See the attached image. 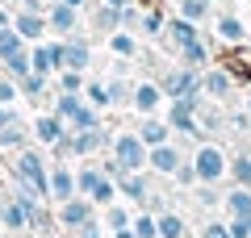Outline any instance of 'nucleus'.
I'll return each instance as SVG.
<instances>
[{
  "instance_id": "obj_44",
  "label": "nucleus",
  "mask_w": 251,
  "mask_h": 238,
  "mask_svg": "<svg viewBox=\"0 0 251 238\" xmlns=\"http://www.w3.org/2000/svg\"><path fill=\"white\" fill-rule=\"evenodd\" d=\"M172 180H176L180 188H197V171H193V163H188V159H184V163H180V167H176V176H172Z\"/></svg>"
},
{
  "instance_id": "obj_33",
  "label": "nucleus",
  "mask_w": 251,
  "mask_h": 238,
  "mask_svg": "<svg viewBox=\"0 0 251 238\" xmlns=\"http://www.w3.org/2000/svg\"><path fill=\"white\" fill-rule=\"evenodd\" d=\"M84 100H88L92 109H100V113H109V84L105 79H88V84H84Z\"/></svg>"
},
{
  "instance_id": "obj_16",
  "label": "nucleus",
  "mask_w": 251,
  "mask_h": 238,
  "mask_svg": "<svg viewBox=\"0 0 251 238\" xmlns=\"http://www.w3.org/2000/svg\"><path fill=\"white\" fill-rule=\"evenodd\" d=\"M13 29H17L29 46L46 42V34H50V29H46V13H25V9H13Z\"/></svg>"
},
{
  "instance_id": "obj_18",
  "label": "nucleus",
  "mask_w": 251,
  "mask_h": 238,
  "mask_svg": "<svg viewBox=\"0 0 251 238\" xmlns=\"http://www.w3.org/2000/svg\"><path fill=\"white\" fill-rule=\"evenodd\" d=\"M214 38L222 46H243V42H247V25H243L234 13H218V17H214Z\"/></svg>"
},
{
  "instance_id": "obj_50",
  "label": "nucleus",
  "mask_w": 251,
  "mask_h": 238,
  "mask_svg": "<svg viewBox=\"0 0 251 238\" xmlns=\"http://www.w3.org/2000/svg\"><path fill=\"white\" fill-rule=\"evenodd\" d=\"M63 4H72V9H80V13H84V9L92 4V0H63Z\"/></svg>"
},
{
  "instance_id": "obj_12",
  "label": "nucleus",
  "mask_w": 251,
  "mask_h": 238,
  "mask_svg": "<svg viewBox=\"0 0 251 238\" xmlns=\"http://www.w3.org/2000/svg\"><path fill=\"white\" fill-rule=\"evenodd\" d=\"M63 67H72V71H88L92 67V38L88 34L63 38Z\"/></svg>"
},
{
  "instance_id": "obj_9",
  "label": "nucleus",
  "mask_w": 251,
  "mask_h": 238,
  "mask_svg": "<svg viewBox=\"0 0 251 238\" xmlns=\"http://www.w3.org/2000/svg\"><path fill=\"white\" fill-rule=\"evenodd\" d=\"M180 163H184V155H180L176 142H163V146H151V150H147V171H155V176H163V180L176 176Z\"/></svg>"
},
{
  "instance_id": "obj_42",
  "label": "nucleus",
  "mask_w": 251,
  "mask_h": 238,
  "mask_svg": "<svg viewBox=\"0 0 251 238\" xmlns=\"http://www.w3.org/2000/svg\"><path fill=\"white\" fill-rule=\"evenodd\" d=\"M17 100H21V88H17V79L0 71V105H17Z\"/></svg>"
},
{
  "instance_id": "obj_38",
  "label": "nucleus",
  "mask_w": 251,
  "mask_h": 238,
  "mask_svg": "<svg viewBox=\"0 0 251 238\" xmlns=\"http://www.w3.org/2000/svg\"><path fill=\"white\" fill-rule=\"evenodd\" d=\"M88 201L92 205H97V209H105V205H113V201H122V192H117V180H100V184H97V192H92L88 196Z\"/></svg>"
},
{
  "instance_id": "obj_23",
  "label": "nucleus",
  "mask_w": 251,
  "mask_h": 238,
  "mask_svg": "<svg viewBox=\"0 0 251 238\" xmlns=\"http://www.w3.org/2000/svg\"><path fill=\"white\" fill-rule=\"evenodd\" d=\"M105 46H109V54H117V59H138V54H143V42H138V34H130V29L109 34Z\"/></svg>"
},
{
  "instance_id": "obj_4",
  "label": "nucleus",
  "mask_w": 251,
  "mask_h": 238,
  "mask_svg": "<svg viewBox=\"0 0 251 238\" xmlns=\"http://www.w3.org/2000/svg\"><path fill=\"white\" fill-rule=\"evenodd\" d=\"M159 88H163V96H168V100L197 96V92H201V71L197 67H184V63H172V67L159 75Z\"/></svg>"
},
{
  "instance_id": "obj_59",
  "label": "nucleus",
  "mask_w": 251,
  "mask_h": 238,
  "mask_svg": "<svg viewBox=\"0 0 251 238\" xmlns=\"http://www.w3.org/2000/svg\"><path fill=\"white\" fill-rule=\"evenodd\" d=\"M247 88H251V84H247Z\"/></svg>"
},
{
  "instance_id": "obj_20",
  "label": "nucleus",
  "mask_w": 251,
  "mask_h": 238,
  "mask_svg": "<svg viewBox=\"0 0 251 238\" xmlns=\"http://www.w3.org/2000/svg\"><path fill=\"white\" fill-rule=\"evenodd\" d=\"M138 138L147 142V150H151V146H163V142H172V125L163 121L159 113H151V117L138 121Z\"/></svg>"
},
{
  "instance_id": "obj_19",
  "label": "nucleus",
  "mask_w": 251,
  "mask_h": 238,
  "mask_svg": "<svg viewBox=\"0 0 251 238\" xmlns=\"http://www.w3.org/2000/svg\"><path fill=\"white\" fill-rule=\"evenodd\" d=\"M29 142H34V130H25V121H21V117L0 130V150H4V155H17V150H25Z\"/></svg>"
},
{
  "instance_id": "obj_37",
  "label": "nucleus",
  "mask_w": 251,
  "mask_h": 238,
  "mask_svg": "<svg viewBox=\"0 0 251 238\" xmlns=\"http://www.w3.org/2000/svg\"><path fill=\"white\" fill-rule=\"evenodd\" d=\"M29 71H34V63H29V46H25V50H17V54H9V59H4V75L21 79V75H29Z\"/></svg>"
},
{
  "instance_id": "obj_46",
  "label": "nucleus",
  "mask_w": 251,
  "mask_h": 238,
  "mask_svg": "<svg viewBox=\"0 0 251 238\" xmlns=\"http://www.w3.org/2000/svg\"><path fill=\"white\" fill-rule=\"evenodd\" d=\"M197 238H230V230H226V221H205V230Z\"/></svg>"
},
{
  "instance_id": "obj_5",
  "label": "nucleus",
  "mask_w": 251,
  "mask_h": 238,
  "mask_svg": "<svg viewBox=\"0 0 251 238\" xmlns=\"http://www.w3.org/2000/svg\"><path fill=\"white\" fill-rule=\"evenodd\" d=\"M84 13L72 9V4H63V0H54V4H46V29H50V38H72V34H84Z\"/></svg>"
},
{
  "instance_id": "obj_2",
  "label": "nucleus",
  "mask_w": 251,
  "mask_h": 238,
  "mask_svg": "<svg viewBox=\"0 0 251 238\" xmlns=\"http://www.w3.org/2000/svg\"><path fill=\"white\" fill-rule=\"evenodd\" d=\"M193 171H197V184H222L226 180V171H230V155H226L218 142H209V138H201L197 146H193Z\"/></svg>"
},
{
  "instance_id": "obj_25",
  "label": "nucleus",
  "mask_w": 251,
  "mask_h": 238,
  "mask_svg": "<svg viewBox=\"0 0 251 238\" xmlns=\"http://www.w3.org/2000/svg\"><path fill=\"white\" fill-rule=\"evenodd\" d=\"M100 180H105L100 163H88V159H80V167H75V192H80V196H92Z\"/></svg>"
},
{
  "instance_id": "obj_17",
  "label": "nucleus",
  "mask_w": 251,
  "mask_h": 238,
  "mask_svg": "<svg viewBox=\"0 0 251 238\" xmlns=\"http://www.w3.org/2000/svg\"><path fill=\"white\" fill-rule=\"evenodd\" d=\"M117 192H122L130 205L143 209V205L151 201V176H147V171H126V176L117 180Z\"/></svg>"
},
{
  "instance_id": "obj_45",
  "label": "nucleus",
  "mask_w": 251,
  "mask_h": 238,
  "mask_svg": "<svg viewBox=\"0 0 251 238\" xmlns=\"http://www.w3.org/2000/svg\"><path fill=\"white\" fill-rule=\"evenodd\" d=\"M230 238H251V217H226Z\"/></svg>"
},
{
  "instance_id": "obj_30",
  "label": "nucleus",
  "mask_w": 251,
  "mask_h": 238,
  "mask_svg": "<svg viewBox=\"0 0 251 238\" xmlns=\"http://www.w3.org/2000/svg\"><path fill=\"white\" fill-rule=\"evenodd\" d=\"M100 221H105V230L113 234V230H126V226H130V221H134V213L126 209L122 201H113V205H105V209H100Z\"/></svg>"
},
{
  "instance_id": "obj_21",
  "label": "nucleus",
  "mask_w": 251,
  "mask_h": 238,
  "mask_svg": "<svg viewBox=\"0 0 251 238\" xmlns=\"http://www.w3.org/2000/svg\"><path fill=\"white\" fill-rule=\"evenodd\" d=\"M176 63H184V67H197V71H205L209 63H214V54H209V42L205 38H197V42H188V46H180L176 54H172Z\"/></svg>"
},
{
  "instance_id": "obj_58",
  "label": "nucleus",
  "mask_w": 251,
  "mask_h": 238,
  "mask_svg": "<svg viewBox=\"0 0 251 238\" xmlns=\"http://www.w3.org/2000/svg\"><path fill=\"white\" fill-rule=\"evenodd\" d=\"M46 4H54V0H46Z\"/></svg>"
},
{
  "instance_id": "obj_52",
  "label": "nucleus",
  "mask_w": 251,
  "mask_h": 238,
  "mask_svg": "<svg viewBox=\"0 0 251 238\" xmlns=\"http://www.w3.org/2000/svg\"><path fill=\"white\" fill-rule=\"evenodd\" d=\"M50 238H75V234H72V230H59V234H50Z\"/></svg>"
},
{
  "instance_id": "obj_24",
  "label": "nucleus",
  "mask_w": 251,
  "mask_h": 238,
  "mask_svg": "<svg viewBox=\"0 0 251 238\" xmlns=\"http://www.w3.org/2000/svg\"><path fill=\"white\" fill-rule=\"evenodd\" d=\"M50 84H54V79L38 75V71L21 75V79H17V88H21V100H42V96H54V88H50Z\"/></svg>"
},
{
  "instance_id": "obj_10",
  "label": "nucleus",
  "mask_w": 251,
  "mask_h": 238,
  "mask_svg": "<svg viewBox=\"0 0 251 238\" xmlns=\"http://www.w3.org/2000/svg\"><path fill=\"white\" fill-rule=\"evenodd\" d=\"M163 88H159V79H134V100H130V109H134L138 117H151V113H159V105H163Z\"/></svg>"
},
{
  "instance_id": "obj_22",
  "label": "nucleus",
  "mask_w": 251,
  "mask_h": 238,
  "mask_svg": "<svg viewBox=\"0 0 251 238\" xmlns=\"http://www.w3.org/2000/svg\"><path fill=\"white\" fill-rule=\"evenodd\" d=\"M222 209H226V217H251V188L230 184L222 192Z\"/></svg>"
},
{
  "instance_id": "obj_57",
  "label": "nucleus",
  "mask_w": 251,
  "mask_h": 238,
  "mask_svg": "<svg viewBox=\"0 0 251 238\" xmlns=\"http://www.w3.org/2000/svg\"><path fill=\"white\" fill-rule=\"evenodd\" d=\"M0 71H4V63H0Z\"/></svg>"
},
{
  "instance_id": "obj_47",
  "label": "nucleus",
  "mask_w": 251,
  "mask_h": 238,
  "mask_svg": "<svg viewBox=\"0 0 251 238\" xmlns=\"http://www.w3.org/2000/svg\"><path fill=\"white\" fill-rule=\"evenodd\" d=\"M100 171H105V176H109V180H122V176H126V167H122V163H117V159H113V155H109V159H105V163H100Z\"/></svg>"
},
{
  "instance_id": "obj_36",
  "label": "nucleus",
  "mask_w": 251,
  "mask_h": 238,
  "mask_svg": "<svg viewBox=\"0 0 251 238\" xmlns=\"http://www.w3.org/2000/svg\"><path fill=\"white\" fill-rule=\"evenodd\" d=\"M25 38H21L17 34V29H13V25H4V29H0V63H4V59H9V54H17V50H25Z\"/></svg>"
},
{
  "instance_id": "obj_54",
  "label": "nucleus",
  "mask_w": 251,
  "mask_h": 238,
  "mask_svg": "<svg viewBox=\"0 0 251 238\" xmlns=\"http://www.w3.org/2000/svg\"><path fill=\"white\" fill-rule=\"evenodd\" d=\"M243 109H247V121H251V100H247V105H243Z\"/></svg>"
},
{
  "instance_id": "obj_35",
  "label": "nucleus",
  "mask_w": 251,
  "mask_h": 238,
  "mask_svg": "<svg viewBox=\"0 0 251 238\" xmlns=\"http://www.w3.org/2000/svg\"><path fill=\"white\" fill-rule=\"evenodd\" d=\"M226 180H230V184L251 188V155H234V159H230V171H226Z\"/></svg>"
},
{
  "instance_id": "obj_55",
  "label": "nucleus",
  "mask_w": 251,
  "mask_h": 238,
  "mask_svg": "<svg viewBox=\"0 0 251 238\" xmlns=\"http://www.w3.org/2000/svg\"><path fill=\"white\" fill-rule=\"evenodd\" d=\"M209 4H226V0H209Z\"/></svg>"
},
{
  "instance_id": "obj_14",
  "label": "nucleus",
  "mask_w": 251,
  "mask_h": 238,
  "mask_svg": "<svg viewBox=\"0 0 251 238\" xmlns=\"http://www.w3.org/2000/svg\"><path fill=\"white\" fill-rule=\"evenodd\" d=\"M29 130H34V142H38V146H46V150H50L54 142H59L63 134H67V121H63V117L54 113V109H46V113H38V117H34V125H29Z\"/></svg>"
},
{
  "instance_id": "obj_53",
  "label": "nucleus",
  "mask_w": 251,
  "mask_h": 238,
  "mask_svg": "<svg viewBox=\"0 0 251 238\" xmlns=\"http://www.w3.org/2000/svg\"><path fill=\"white\" fill-rule=\"evenodd\" d=\"M4 205H9V196H4V192H0V217H4Z\"/></svg>"
},
{
  "instance_id": "obj_29",
  "label": "nucleus",
  "mask_w": 251,
  "mask_h": 238,
  "mask_svg": "<svg viewBox=\"0 0 251 238\" xmlns=\"http://www.w3.org/2000/svg\"><path fill=\"white\" fill-rule=\"evenodd\" d=\"M97 125H105V113H100V109H92L88 100H80V109L72 113L67 130H97Z\"/></svg>"
},
{
  "instance_id": "obj_28",
  "label": "nucleus",
  "mask_w": 251,
  "mask_h": 238,
  "mask_svg": "<svg viewBox=\"0 0 251 238\" xmlns=\"http://www.w3.org/2000/svg\"><path fill=\"white\" fill-rule=\"evenodd\" d=\"M155 221H159V238H193V234H188V221L180 217L176 209H163Z\"/></svg>"
},
{
  "instance_id": "obj_27",
  "label": "nucleus",
  "mask_w": 251,
  "mask_h": 238,
  "mask_svg": "<svg viewBox=\"0 0 251 238\" xmlns=\"http://www.w3.org/2000/svg\"><path fill=\"white\" fill-rule=\"evenodd\" d=\"M109 109H130V100H134V79L126 75H109Z\"/></svg>"
},
{
  "instance_id": "obj_15",
  "label": "nucleus",
  "mask_w": 251,
  "mask_h": 238,
  "mask_svg": "<svg viewBox=\"0 0 251 238\" xmlns=\"http://www.w3.org/2000/svg\"><path fill=\"white\" fill-rule=\"evenodd\" d=\"M72 196H75V167L50 159V205H63V201H72Z\"/></svg>"
},
{
  "instance_id": "obj_8",
  "label": "nucleus",
  "mask_w": 251,
  "mask_h": 238,
  "mask_svg": "<svg viewBox=\"0 0 251 238\" xmlns=\"http://www.w3.org/2000/svg\"><path fill=\"white\" fill-rule=\"evenodd\" d=\"M234 88H239V79L230 75L226 63H209V67L201 71V92H205L209 100H230Z\"/></svg>"
},
{
  "instance_id": "obj_11",
  "label": "nucleus",
  "mask_w": 251,
  "mask_h": 238,
  "mask_svg": "<svg viewBox=\"0 0 251 238\" xmlns=\"http://www.w3.org/2000/svg\"><path fill=\"white\" fill-rule=\"evenodd\" d=\"M84 13H88V25H92V34H97V38H109V34L122 29V9L105 4V0H92Z\"/></svg>"
},
{
  "instance_id": "obj_6",
  "label": "nucleus",
  "mask_w": 251,
  "mask_h": 238,
  "mask_svg": "<svg viewBox=\"0 0 251 238\" xmlns=\"http://www.w3.org/2000/svg\"><path fill=\"white\" fill-rule=\"evenodd\" d=\"M92 217H100V209L88 201V196H80V192H75L72 201L54 205V221H59V230H80L84 221H92Z\"/></svg>"
},
{
  "instance_id": "obj_32",
  "label": "nucleus",
  "mask_w": 251,
  "mask_h": 238,
  "mask_svg": "<svg viewBox=\"0 0 251 238\" xmlns=\"http://www.w3.org/2000/svg\"><path fill=\"white\" fill-rule=\"evenodd\" d=\"M84 84H88V71H72V67H63L59 75H54V92H84Z\"/></svg>"
},
{
  "instance_id": "obj_26",
  "label": "nucleus",
  "mask_w": 251,
  "mask_h": 238,
  "mask_svg": "<svg viewBox=\"0 0 251 238\" xmlns=\"http://www.w3.org/2000/svg\"><path fill=\"white\" fill-rule=\"evenodd\" d=\"M0 226L9 230V234H29V213H25V205H21L17 196H9V205H4V217H0Z\"/></svg>"
},
{
  "instance_id": "obj_49",
  "label": "nucleus",
  "mask_w": 251,
  "mask_h": 238,
  "mask_svg": "<svg viewBox=\"0 0 251 238\" xmlns=\"http://www.w3.org/2000/svg\"><path fill=\"white\" fill-rule=\"evenodd\" d=\"M109 238H138V234H134V230H130V226H126V230H113V234H109Z\"/></svg>"
},
{
  "instance_id": "obj_39",
  "label": "nucleus",
  "mask_w": 251,
  "mask_h": 238,
  "mask_svg": "<svg viewBox=\"0 0 251 238\" xmlns=\"http://www.w3.org/2000/svg\"><path fill=\"white\" fill-rule=\"evenodd\" d=\"M130 230H134L138 238H159V221H155V213H147V209H138V213H134Z\"/></svg>"
},
{
  "instance_id": "obj_51",
  "label": "nucleus",
  "mask_w": 251,
  "mask_h": 238,
  "mask_svg": "<svg viewBox=\"0 0 251 238\" xmlns=\"http://www.w3.org/2000/svg\"><path fill=\"white\" fill-rule=\"evenodd\" d=\"M105 4H113V9H126V4H134V0H105Z\"/></svg>"
},
{
  "instance_id": "obj_40",
  "label": "nucleus",
  "mask_w": 251,
  "mask_h": 238,
  "mask_svg": "<svg viewBox=\"0 0 251 238\" xmlns=\"http://www.w3.org/2000/svg\"><path fill=\"white\" fill-rule=\"evenodd\" d=\"M193 196H197L201 209H218V205H222V192H218V184H197V188H193Z\"/></svg>"
},
{
  "instance_id": "obj_41",
  "label": "nucleus",
  "mask_w": 251,
  "mask_h": 238,
  "mask_svg": "<svg viewBox=\"0 0 251 238\" xmlns=\"http://www.w3.org/2000/svg\"><path fill=\"white\" fill-rule=\"evenodd\" d=\"M122 29H130V34H138V29H143V4H126L122 9Z\"/></svg>"
},
{
  "instance_id": "obj_13",
  "label": "nucleus",
  "mask_w": 251,
  "mask_h": 238,
  "mask_svg": "<svg viewBox=\"0 0 251 238\" xmlns=\"http://www.w3.org/2000/svg\"><path fill=\"white\" fill-rule=\"evenodd\" d=\"M197 38H201V29L193 25V21H184V17H180V13H172V17H168V25H163V38H159V42L168 46L172 54H176L180 46H188V42H197Z\"/></svg>"
},
{
  "instance_id": "obj_34",
  "label": "nucleus",
  "mask_w": 251,
  "mask_h": 238,
  "mask_svg": "<svg viewBox=\"0 0 251 238\" xmlns=\"http://www.w3.org/2000/svg\"><path fill=\"white\" fill-rule=\"evenodd\" d=\"M163 25H168L163 9H143V29H138V38H163Z\"/></svg>"
},
{
  "instance_id": "obj_43",
  "label": "nucleus",
  "mask_w": 251,
  "mask_h": 238,
  "mask_svg": "<svg viewBox=\"0 0 251 238\" xmlns=\"http://www.w3.org/2000/svg\"><path fill=\"white\" fill-rule=\"evenodd\" d=\"M75 238H109V230H105V221L100 217H92V221H84L80 230H72Z\"/></svg>"
},
{
  "instance_id": "obj_3",
  "label": "nucleus",
  "mask_w": 251,
  "mask_h": 238,
  "mask_svg": "<svg viewBox=\"0 0 251 238\" xmlns=\"http://www.w3.org/2000/svg\"><path fill=\"white\" fill-rule=\"evenodd\" d=\"M109 155L126 171H147V142L138 138V130H117L113 142H109Z\"/></svg>"
},
{
  "instance_id": "obj_1",
  "label": "nucleus",
  "mask_w": 251,
  "mask_h": 238,
  "mask_svg": "<svg viewBox=\"0 0 251 238\" xmlns=\"http://www.w3.org/2000/svg\"><path fill=\"white\" fill-rule=\"evenodd\" d=\"M9 180H21V184H29L42 201H50V155H46V146L29 142L25 150H17L13 163H9Z\"/></svg>"
},
{
  "instance_id": "obj_56",
  "label": "nucleus",
  "mask_w": 251,
  "mask_h": 238,
  "mask_svg": "<svg viewBox=\"0 0 251 238\" xmlns=\"http://www.w3.org/2000/svg\"><path fill=\"white\" fill-rule=\"evenodd\" d=\"M0 238H13V234H0Z\"/></svg>"
},
{
  "instance_id": "obj_48",
  "label": "nucleus",
  "mask_w": 251,
  "mask_h": 238,
  "mask_svg": "<svg viewBox=\"0 0 251 238\" xmlns=\"http://www.w3.org/2000/svg\"><path fill=\"white\" fill-rule=\"evenodd\" d=\"M17 105H0V130H4V125H9V121H17Z\"/></svg>"
},
{
  "instance_id": "obj_31",
  "label": "nucleus",
  "mask_w": 251,
  "mask_h": 238,
  "mask_svg": "<svg viewBox=\"0 0 251 238\" xmlns=\"http://www.w3.org/2000/svg\"><path fill=\"white\" fill-rule=\"evenodd\" d=\"M209 9H214L209 0H176V13H180L184 21H193V25H201V21H209Z\"/></svg>"
},
{
  "instance_id": "obj_7",
  "label": "nucleus",
  "mask_w": 251,
  "mask_h": 238,
  "mask_svg": "<svg viewBox=\"0 0 251 238\" xmlns=\"http://www.w3.org/2000/svg\"><path fill=\"white\" fill-rule=\"evenodd\" d=\"M29 63H34L38 75L54 79L63 71V38H46V42H34L29 46Z\"/></svg>"
}]
</instances>
